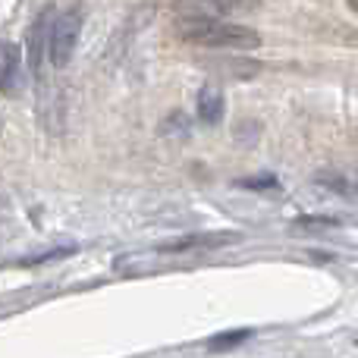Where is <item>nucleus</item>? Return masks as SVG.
Instances as JSON below:
<instances>
[{
    "label": "nucleus",
    "mask_w": 358,
    "mask_h": 358,
    "mask_svg": "<svg viewBox=\"0 0 358 358\" xmlns=\"http://www.w3.org/2000/svg\"><path fill=\"white\" fill-rule=\"evenodd\" d=\"M50 10L54 6H44L41 16L31 22L29 29V66L31 73H38L44 63V54H48V25H50Z\"/></svg>",
    "instance_id": "423d86ee"
},
{
    "label": "nucleus",
    "mask_w": 358,
    "mask_h": 358,
    "mask_svg": "<svg viewBox=\"0 0 358 358\" xmlns=\"http://www.w3.org/2000/svg\"><path fill=\"white\" fill-rule=\"evenodd\" d=\"M239 185H242V189H255V192H261V189H280L277 176H252V179H239Z\"/></svg>",
    "instance_id": "0eeeda50"
},
{
    "label": "nucleus",
    "mask_w": 358,
    "mask_h": 358,
    "mask_svg": "<svg viewBox=\"0 0 358 358\" xmlns=\"http://www.w3.org/2000/svg\"><path fill=\"white\" fill-rule=\"evenodd\" d=\"M82 25H85V10L79 3L60 10L48 25V57L57 69L69 66L76 48H79L82 38Z\"/></svg>",
    "instance_id": "f03ea898"
},
{
    "label": "nucleus",
    "mask_w": 358,
    "mask_h": 358,
    "mask_svg": "<svg viewBox=\"0 0 358 358\" xmlns=\"http://www.w3.org/2000/svg\"><path fill=\"white\" fill-rule=\"evenodd\" d=\"M195 110H198V120L204 126H217L227 113V94H223L220 85L208 82V85L198 92V101H195Z\"/></svg>",
    "instance_id": "39448f33"
},
{
    "label": "nucleus",
    "mask_w": 358,
    "mask_h": 358,
    "mask_svg": "<svg viewBox=\"0 0 358 358\" xmlns=\"http://www.w3.org/2000/svg\"><path fill=\"white\" fill-rule=\"evenodd\" d=\"M0 92L19 98L25 92V60L16 44H0Z\"/></svg>",
    "instance_id": "20e7f679"
},
{
    "label": "nucleus",
    "mask_w": 358,
    "mask_h": 358,
    "mask_svg": "<svg viewBox=\"0 0 358 358\" xmlns=\"http://www.w3.org/2000/svg\"><path fill=\"white\" fill-rule=\"evenodd\" d=\"M176 35L189 44H198V48H227V50L261 48V35L255 29L210 16H176Z\"/></svg>",
    "instance_id": "f257e3e1"
},
{
    "label": "nucleus",
    "mask_w": 358,
    "mask_h": 358,
    "mask_svg": "<svg viewBox=\"0 0 358 358\" xmlns=\"http://www.w3.org/2000/svg\"><path fill=\"white\" fill-rule=\"evenodd\" d=\"M261 0H173L176 16H210V19H229L236 13L258 10Z\"/></svg>",
    "instance_id": "7ed1b4c3"
},
{
    "label": "nucleus",
    "mask_w": 358,
    "mask_h": 358,
    "mask_svg": "<svg viewBox=\"0 0 358 358\" xmlns=\"http://www.w3.org/2000/svg\"><path fill=\"white\" fill-rule=\"evenodd\" d=\"M245 336H252V330H233V334H220V340H210V349L233 346V343H242Z\"/></svg>",
    "instance_id": "6e6552de"
},
{
    "label": "nucleus",
    "mask_w": 358,
    "mask_h": 358,
    "mask_svg": "<svg viewBox=\"0 0 358 358\" xmlns=\"http://www.w3.org/2000/svg\"><path fill=\"white\" fill-rule=\"evenodd\" d=\"M317 179H324V182H330V185H327L330 192H340V195L352 198V189H349V179H343V176H317Z\"/></svg>",
    "instance_id": "1a4fd4ad"
},
{
    "label": "nucleus",
    "mask_w": 358,
    "mask_h": 358,
    "mask_svg": "<svg viewBox=\"0 0 358 358\" xmlns=\"http://www.w3.org/2000/svg\"><path fill=\"white\" fill-rule=\"evenodd\" d=\"M0 136H3V117H0Z\"/></svg>",
    "instance_id": "9d476101"
}]
</instances>
